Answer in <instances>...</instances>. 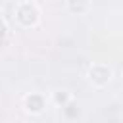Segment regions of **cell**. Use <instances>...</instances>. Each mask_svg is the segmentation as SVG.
Wrapping results in <instances>:
<instances>
[{"mask_svg": "<svg viewBox=\"0 0 123 123\" xmlns=\"http://www.w3.org/2000/svg\"><path fill=\"white\" fill-rule=\"evenodd\" d=\"M38 8H37V4H33V2H19L17 6H15V19L23 25V27H33V25H37V21H38Z\"/></svg>", "mask_w": 123, "mask_h": 123, "instance_id": "6da1fadb", "label": "cell"}, {"mask_svg": "<svg viewBox=\"0 0 123 123\" xmlns=\"http://www.w3.org/2000/svg\"><path fill=\"white\" fill-rule=\"evenodd\" d=\"M88 79H90L94 85L102 86V85H106V83L111 79V71H110V67L104 65V63H94V65L88 69Z\"/></svg>", "mask_w": 123, "mask_h": 123, "instance_id": "7a4b0ae2", "label": "cell"}, {"mask_svg": "<svg viewBox=\"0 0 123 123\" xmlns=\"http://www.w3.org/2000/svg\"><path fill=\"white\" fill-rule=\"evenodd\" d=\"M44 106H46V102H44L42 94H31L25 98V110L31 113H40L44 110Z\"/></svg>", "mask_w": 123, "mask_h": 123, "instance_id": "3957f363", "label": "cell"}, {"mask_svg": "<svg viewBox=\"0 0 123 123\" xmlns=\"http://www.w3.org/2000/svg\"><path fill=\"white\" fill-rule=\"evenodd\" d=\"M67 8H69L71 12L83 13V12H86V10L90 8V4H88V2H69V4H67Z\"/></svg>", "mask_w": 123, "mask_h": 123, "instance_id": "277c9868", "label": "cell"}, {"mask_svg": "<svg viewBox=\"0 0 123 123\" xmlns=\"http://www.w3.org/2000/svg\"><path fill=\"white\" fill-rule=\"evenodd\" d=\"M54 100H56V104H62L63 108L69 104V94L67 92H56L54 94Z\"/></svg>", "mask_w": 123, "mask_h": 123, "instance_id": "5b68a950", "label": "cell"}, {"mask_svg": "<svg viewBox=\"0 0 123 123\" xmlns=\"http://www.w3.org/2000/svg\"><path fill=\"white\" fill-rule=\"evenodd\" d=\"M6 35H8V27H6V23H4V19L0 17V42L6 38Z\"/></svg>", "mask_w": 123, "mask_h": 123, "instance_id": "8992f818", "label": "cell"}]
</instances>
